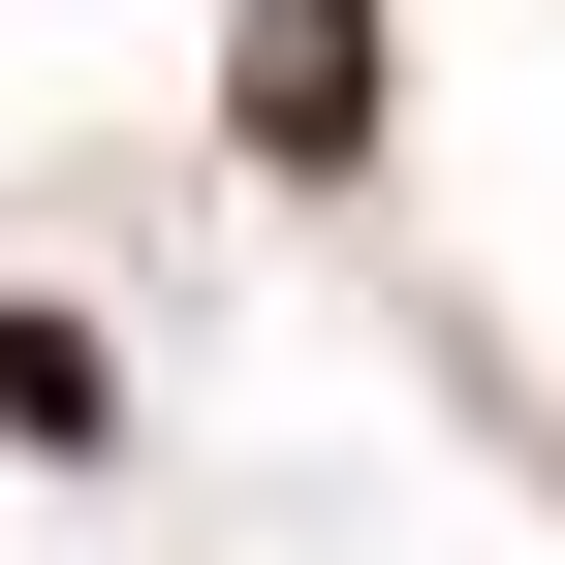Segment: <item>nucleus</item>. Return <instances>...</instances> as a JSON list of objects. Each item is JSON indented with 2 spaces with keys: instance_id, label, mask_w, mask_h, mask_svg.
<instances>
[{
  "instance_id": "f257e3e1",
  "label": "nucleus",
  "mask_w": 565,
  "mask_h": 565,
  "mask_svg": "<svg viewBox=\"0 0 565 565\" xmlns=\"http://www.w3.org/2000/svg\"><path fill=\"white\" fill-rule=\"evenodd\" d=\"M252 158H377V32L345 0H252Z\"/></svg>"
}]
</instances>
